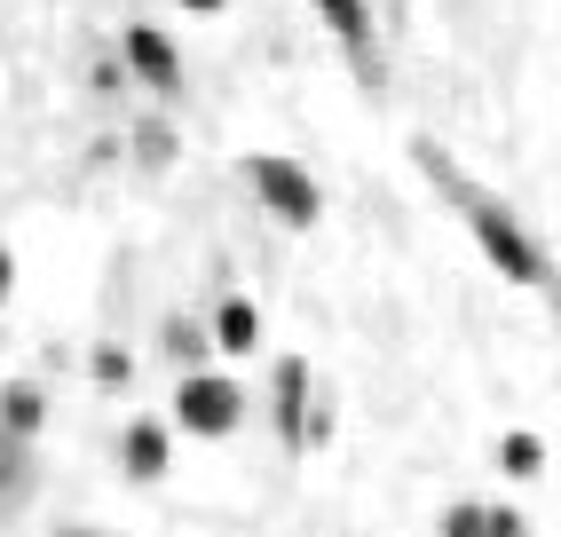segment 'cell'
<instances>
[{
	"label": "cell",
	"instance_id": "15",
	"mask_svg": "<svg viewBox=\"0 0 561 537\" xmlns=\"http://www.w3.org/2000/svg\"><path fill=\"white\" fill-rule=\"evenodd\" d=\"M443 537H482V506H451L443 514Z\"/></svg>",
	"mask_w": 561,
	"mask_h": 537
},
{
	"label": "cell",
	"instance_id": "4",
	"mask_svg": "<svg viewBox=\"0 0 561 537\" xmlns=\"http://www.w3.org/2000/svg\"><path fill=\"white\" fill-rule=\"evenodd\" d=\"M119 64H127V80L159 88V95H182V48L159 24H119Z\"/></svg>",
	"mask_w": 561,
	"mask_h": 537
},
{
	"label": "cell",
	"instance_id": "13",
	"mask_svg": "<svg viewBox=\"0 0 561 537\" xmlns=\"http://www.w3.org/2000/svg\"><path fill=\"white\" fill-rule=\"evenodd\" d=\"M88 88H95V95H119V88H127V64H119V56H103V64L88 71Z\"/></svg>",
	"mask_w": 561,
	"mask_h": 537
},
{
	"label": "cell",
	"instance_id": "12",
	"mask_svg": "<svg viewBox=\"0 0 561 537\" xmlns=\"http://www.w3.org/2000/svg\"><path fill=\"white\" fill-rule=\"evenodd\" d=\"M88 372H95V388H127V379H135V356H127V349H95Z\"/></svg>",
	"mask_w": 561,
	"mask_h": 537
},
{
	"label": "cell",
	"instance_id": "6",
	"mask_svg": "<svg viewBox=\"0 0 561 537\" xmlns=\"http://www.w3.org/2000/svg\"><path fill=\"white\" fill-rule=\"evenodd\" d=\"M167 458H174V427H167V419H127V427H119V467L135 482H159Z\"/></svg>",
	"mask_w": 561,
	"mask_h": 537
},
{
	"label": "cell",
	"instance_id": "3",
	"mask_svg": "<svg viewBox=\"0 0 561 537\" xmlns=\"http://www.w3.org/2000/svg\"><path fill=\"white\" fill-rule=\"evenodd\" d=\"M238 419H245V388H238V379L230 372H182V388H174V419H167V427H182V435H230L238 427Z\"/></svg>",
	"mask_w": 561,
	"mask_h": 537
},
{
	"label": "cell",
	"instance_id": "14",
	"mask_svg": "<svg viewBox=\"0 0 561 537\" xmlns=\"http://www.w3.org/2000/svg\"><path fill=\"white\" fill-rule=\"evenodd\" d=\"M16 482H24V443L0 435V490H16Z\"/></svg>",
	"mask_w": 561,
	"mask_h": 537
},
{
	"label": "cell",
	"instance_id": "10",
	"mask_svg": "<svg viewBox=\"0 0 561 537\" xmlns=\"http://www.w3.org/2000/svg\"><path fill=\"white\" fill-rule=\"evenodd\" d=\"M167 356H174L182 372H206V356H214L206 324H198V317H167Z\"/></svg>",
	"mask_w": 561,
	"mask_h": 537
},
{
	"label": "cell",
	"instance_id": "9",
	"mask_svg": "<svg viewBox=\"0 0 561 537\" xmlns=\"http://www.w3.org/2000/svg\"><path fill=\"white\" fill-rule=\"evenodd\" d=\"M48 427V396L32 388V379H9V388H0V435H16V443H32Z\"/></svg>",
	"mask_w": 561,
	"mask_h": 537
},
{
	"label": "cell",
	"instance_id": "11",
	"mask_svg": "<svg viewBox=\"0 0 561 537\" xmlns=\"http://www.w3.org/2000/svg\"><path fill=\"white\" fill-rule=\"evenodd\" d=\"M499 467H506L514 482H530V475L546 467V443H538L530 427H506V435H499Z\"/></svg>",
	"mask_w": 561,
	"mask_h": 537
},
{
	"label": "cell",
	"instance_id": "17",
	"mask_svg": "<svg viewBox=\"0 0 561 537\" xmlns=\"http://www.w3.org/2000/svg\"><path fill=\"white\" fill-rule=\"evenodd\" d=\"M9 293H16V253L0 245V300H9Z\"/></svg>",
	"mask_w": 561,
	"mask_h": 537
},
{
	"label": "cell",
	"instance_id": "2",
	"mask_svg": "<svg viewBox=\"0 0 561 537\" xmlns=\"http://www.w3.org/2000/svg\"><path fill=\"white\" fill-rule=\"evenodd\" d=\"M238 174L253 182V198L270 206L277 221H293V229H309V221L324 214V190H317V174H309L301 159H285V150H245V159H238Z\"/></svg>",
	"mask_w": 561,
	"mask_h": 537
},
{
	"label": "cell",
	"instance_id": "7",
	"mask_svg": "<svg viewBox=\"0 0 561 537\" xmlns=\"http://www.w3.org/2000/svg\"><path fill=\"white\" fill-rule=\"evenodd\" d=\"M277 435H285V450L309 443V364L301 356L277 364Z\"/></svg>",
	"mask_w": 561,
	"mask_h": 537
},
{
	"label": "cell",
	"instance_id": "1",
	"mask_svg": "<svg viewBox=\"0 0 561 537\" xmlns=\"http://www.w3.org/2000/svg\"><path fill=\"white\" fill-rule=\"evenodd\" d=\"M420 150V167H427V182H443L459 198V214H467V229L482 238V253L499 261V277H514V285H546V245L522 229V214L506 206V198H491L474 174H459L451 167V150H435V142H411Z\"/></svg>",
	"mask_w": 561,
	"mask_h": 537
},
{
	"label": "cell",
	"instance_id": "8",
	"mask_svg": "<svg viewBox=\"0 0 561 537\" xmlns=\"http://www.w3.org/2000/svg\"><path fill=\"white\" fill-rule=\"evenodd\" d=\"M206 340H214L221 356H245V349H261V309H253L245 293H221V300H214V324H206Z\"/></svg>",
	"mask_w": 561,
	"mask_h": 537
},
{
	"label": "cell",
	"instance_id": "5",
	"mask_svg": "<svg viewBox=\"0 0 561 537\" xmlns=\"http://www.w3.org/2000/svg\"><path fill=\"white\" fill-rule=\"evenodd\" d=\"M317 16L341 32V48L356 56L364 88H380V41H371V0H317Z\"/></svg>",
	"mask_w": 561,
	"mask_h": 537
},
{
	"label": "cell",
	"instance_id": "16",
	"mask_svg": "<svg viewBox=\"0 0 561 537\" xmlns=\"http://www.w3.org/2000/svg\"><path fill=\"white\" fill-rule=\"evenodd\" d=\"M174 9H182V16H221L230 0H174Z\"/></svg>",
	"mask_w": 561,
	"mask_h": 537
}]
</instances>
